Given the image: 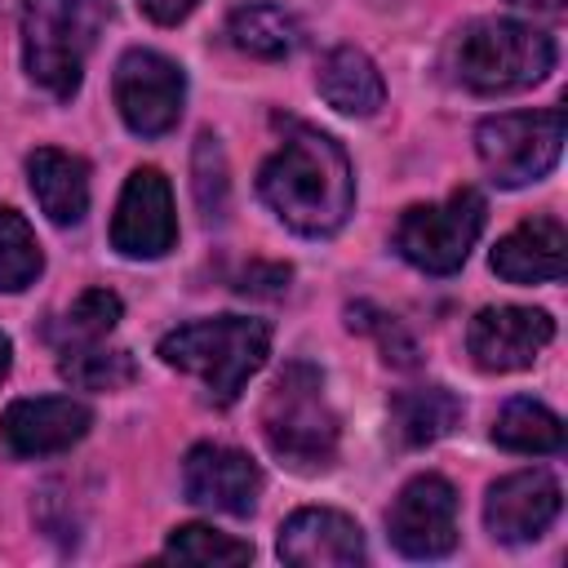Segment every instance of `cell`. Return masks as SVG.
<instances>
[{
	"label": "cell",
	"mask_w": 568,
	"mask_h": 568,
	"mask_svg": "<svg viewBox=\"0 0 568 568\" xmlns=\"http://www.w3.org/2000/svg\"><path fill=\"white\" fill-rule=\"evenodd\" d=\"M257 191L284 226L311 240L342 231L355 209V173L342 142L311 124L288 129L280 151L262 164Z\"/></svg>",
	"instance_id": "1"
},
{
	"label": "cell",
	"mask_w": 568,
	"mask_h": 568,
	"mask_svg": "<svg viewBox=\"0 0 568 568\" xmlns=\"http://www.w3.org/2000/svg\"><path fill=\"white\" fill-rule=\"evenodd\" d=\"M555 337V320L537 306H484L466 328V351L484 373L528 368Z\"/></svg>",
	"instance_id": "11"
},
{
	"label": "cell",
	"mask_w": 568,
	"mask_h": 568,
	"mask_svg": "<svg viewBox=\"0 0 568 568\" xmlns=\"http://www.w3.org/2000/svg\"><path fill=\"white\" fill-rule=\"evenodd\" d=\"M559 501H564V493H559V479L550 470H541V466L515 470L488 488L484 524L497 541H532L555 524Z\"/></svg>",
	"instance_id": "14"
},
{
	"label": "cell",
	"mask_w": 568,
	"mask_h": 568,
	"mask_svg": "<svg viewBox=\"0 0 568 568\" xmlns=\"http://www.w3.org/2000/svg\"><path fill=\"white\" fill-rule=\"evenodd\" d=\"M120 315H124V306H120V297H115L111 288H84V293L71 302V311L62 315L58 337H62V346L102 342V337L120 324Z\"/></svg>",
	"instance_id": "26"
},
{
	"label": "cell",
	"mask_w": 568,
	"mask_h": 568,
	"mask_svg": "<svg viewBox=\"0 0 568 568\" xmlns=\"http://www.w3.org/2000/svg\"><path fill=\"white\" fill-rule=\"evenodd\" d=\"M493 271L510 284H550L568 271V231L559 217L541 213L506 231L493 248Z\"/></svg>",
	"instance_id": "16"
},
{
	"label": "cell",
	"mask_w": 568,
	"mask_h": 568,
	"mask_svg": "<svg viewBox=\"0 0 568 568\" xmlns=\"http://www.w3.org/2000/svg\"><path fill=\"white\" fill-rule=\"evenodd\" d=\"M395 430L408 448H426L435 439H444L457 422H462V399L444 386H417V390H399L395 404Z\"/></svg>",
	"instance_id": "20"
},
{
	"label": "cell",
	"mask_w": 568,
	"mask_h": 568,
	"mask_svg": "<svg viewBox=\"0 0 568 568\" xmlns=\"http://www.w3.org/2000/svg\"><path fill=\"white\" fill-rule=\"evenodd\" d=\"M288 266L280 262H253L244 275H240V293H253V297H280L288 288Z\"/></svg>",
	"instance_id": "28"
},
{
	"label": "cell",
	"mask_w": 568,
	"mask_h": 568,
	"mask_svg": "<svg viewBox=\"0 0 568 568\" xmlns=\"http://www.w3.org/2000/svg\"><path fill=\"white\" fill-rule=\"evenodd\" d=\"M178 240V213H173V191H169V178L151 164L133 169L124 191H120V204H115V217H111V248L120 257H133V262H151V257H164Z\"/></svg>",
	"instance_id": "9"
},
{
	"label": "cell",
	"mask_w": 568,
	"mask_h": 568,
	"mask_svg": "<svg viewBox=\"0 0 568 568\" xmlns=\"http://www.w3.org/2000/svg\"><path fill=\"white\" fill-rule=\"evenodd\" d=\"M9 364H13V342L0 333V382H4V373H9Z\"/></svg>",
	"instance_id": "31"
},
{
	"label": "cell",
	"mask_w": 568,
	"mask_h": 568,
	"mask_svg": "<svg viewBox=\"0 0 568 568\" xmlns=\"http://www.w3.org/2000/svg\"><path fill=\"white\" fill-rule=\"evenodd\" d=\"M226 36L240 53L262 58V62H280L302 44V27L288 9L280 4H240L226 18Z\"/></svg>",
	"instance_id": "19"
},
{
	"label": "cell",
	"mask_w": 568,
	"mask_h": 568,
	"mask_svg": "<svg viewBox=\"0 0 568 568\" xmlns=\"http://www.w3.org/2000/svg\"><path fill=\"white\" fill-rule=\"evenodd\" d=\"M195 4H200V0H138V9H142L151 22H160V27H178L182 18H191Z\"/></svg>",
	"instance_id": "29"
},
{
	"label": "cell",
	"mask_w": 568,
	"mask_h": 568,
	"mask_svg": "<svg viewBox=\"0 0 568 568\" xmlns=\"http://www.w3.org/2000/svg\"><path fill=\"white\" fill-rule=\"evenodd\" d=\"M164 555L182 559V564H213V568H222V564H248L253 546L231 537V532H217L209 524H182V528L169 532Z\"/></svg>",
	"instance_id": "24"
},
{
	"label": "cell",
	"mask_w": 568,
	"mask_h": 568,
	"mask_svg": "<svg viewBox=\"0 0 568 568\" xmlns=\"http://www.w3.org/2000/svg\"><path fill=\"white\" fill-rule=\"evenodd\" d=\"M266 448L297 475H320L337 457V413L324 395V373L306 359L280 368L262 404Z\"/></svg>",
	"instance_id": "3"
},
{
	"label": "cell",
	"mask_w": 568,
	"mask_h": 568,
	"mask_svg": "<svg viewBox=\"0 0 568 568\" xmlns=\"http://www.w3.org/2000/svg\"><path fill=\"white\" fill-rule=\"evenodd\" d=\"M191 191H195V204L209 222H222L226 217V200H231V182H226V155H222V142L213 133H200L195 138V151H191Z\"/></svg>",
	"instance_id": "25"
},
{
	"label": "cell",
	"mask_w": 568,
	"mask_h": 568,
	"mask_svg": "<svg viewBox=\"0 0 568 568\" xmlns=\"http://www.w3.org/2000/svg\"><path fill=\"white\" fill-rule=\"evenodd\" d=\"M515 9H532V13H559L564 0H510Z\"/></svg>",
	"instance_id": "30"
},
{
	"label": "cell",
	"mask_w": 568,
	"mask_h": 568,
	"mask_svg": "<svg viewBox=\"0 0 568 568\" xmlns=\"http://www.w3.org/2000/svg\"><path fill=\"white\" fill-rule=\"evenodd\" d=\"M484 217H488L484 195L475 186H457L439 204L404 209L395 222V248L404 262H413L426 275H453L470 257L484 231Z\"/></svg>",
	"instance_id": "6"
},
{
	"label": "cell",
	"mask_w": 568,
	"mask_h": 568,
	"mask_svg": "<svg viewBox=\"0 0 568 568\" xmlns=\"http://www.w3.org/2000/svg\"><path fill=\"white\" fill-rule=\"evenodd\" d=\"M58 373L80 386V390H120L138 377V364L129 351H111L98 342H80V346H62Z\"/></svg>",
	"instance_id": "22"
},
{
	"label": "cell",
	"mask_w": 568,
	"mask_h": 568,
	"mask_svg": "<svg viewBox=\"0 0 568 568\" xmlns=\"http://www.w3.org/2000/svg\"><path fill=\"white\" fill-rule=\"evenodd\" d=\"M493 439L510 453H528V457H546V453H559L564 448V422L537 404V399H510L501 413H497V426H493Z\"/></svg>",
	"instance_id": "21"
},
{
	"label": "cell",
	"mask_w": 568,
	"mask_h": 568,
	"mask_svg": "<svg viewBox=\"0 0 568 568\" xmlns=\"http://www.w3.org/2000/svg\"><path fill=\"white\" fill-rule=\"evenodd\" d=\"M27 182L40 213L53 226H75L89 213V164L58 146H36L27 155Z\"/></svg>",
	"instance_id": "17"
},
{
	"label": "cell",
	"mask_w": 568,
	"mask_h": 568,
	"mask_svg": "<svg viewBox=\"0 0 568 568\" xmlns=\"http://www.w3.org/2000/svg\"><path fill=\"white\" fill-rule=\"evenodd\" d=\"M44 271L36 231L27 226L22 213L0 209V293H22L27 284H36V275Z\"/></svg>",
	"instance_id": "23"
},
{
	"label": "cell",
	"mask_w": 568,
	"mask_h": 568,
	"mask_svg": "<svg viewBox=\"0 0 568 568\" xmlns=\"http://www.w3.org/2000/svg\"><path fill=\"white\" fill-rule=\"evenodd\" d=\"M315 89L320 98L342 111V115H373L382 102H386V84H382V71L373 67V58L355 44H337L320 71H315Z\"/></svg>",
	"instance_id": "18"
},
{
	"label": "cell",
	"mask_w": 568,
	"mask_h": 568,
	"mask_svg": "<svg viewBox=\"0 0 568 568\" xmlns=\"http://www.w3.org/2000/svg\"><path fill=\"white\" fill-rule=\"evenodd\" d=\"M346 324L359 328V333H368V337H377L386 364H399V368H413V364H417V342L404 333V324H399L395 315H386V311H377V306H368V302H355V306L346 311Z\"/></svg>",
	"instance_id": "27"
},
{
	"label": "cell",
	"mask_w": 568,
	"mask_h": 568,
	"mask_svg": "<svg viewBox=\"0 0 568 568\" xmlns=\"http://www.w3.org/2000/svg\"><path fill=\"white\" fill-rule=\"evenodd\" d=\"M93 426L89 404L71 395H40V399H13L0 417V444L13 457H53L80 444Z\"/></svg>",
	"instance_id": "12"
},
{
	"label": "cell",
	"mask_w": 568,
	"mask_h": 568,
	"mask_svg": "<svg viewBox=\"0 0 568 568\" xmlns=\"http://www.w3.org/2000/svg\"><path fill=\"white\" fill-rule=\"evenodd\" d=\"M111 89H115L120 120L138 138H160L182 115L186 75H182V67L173 58H164L155 49H129L115 62V84Z\"/></svg>",
	"instance_id": "8"
},
{
	"label": "cell",
	"mask_w": 568,
	"mask_h": 568,
	"mask_svg": "<svg viewBox=\"0 0 568 568\" xmlns=\"http://www.w3.org/2000/svg\"><path fill=\"white\" fill-rule=\"evenodd\" d=\"M386 528L399 555L444 559L457 546V493L444 475H417L386 510Z\"/></svg>",
	"instance_id": "10"
},
{
	"label": "cell",
	"mask_w": 568,
	"mask_h": 568,
	"mask_svg": "<svg viewBox=\"0 0 568 568\" xmlns=\"http://www.w3.org/2000/svg\"><path fill=\"white\" fill-rule=\"evenodd\" d=\"M106 22V0H22V62L53 98H71Z\"/></svg>",
	"instance_id": "4"
},
{
	"label": "cell",
	"mask_w": 568,
	"mask_h": 568,
	"mask_svg": "<svg viewBox=\"0 0 568 568\" xmlns=\"http://www.w3.org/2000/svg\"><path fill=\"white\" fill-rule=\"evenodd\" d=\"M453 67L475 93H519L550 75L555 40L519 18H479L462 31Z\"/></svg>",
	"instance_id": "5"
},
{
	"label": "cell",
	"mask_w": 568,
	"mask_h": 568,
	"mask_svg": "<svg viewBox=\"0 0 568 568\" xmlns=\"http://www.w3.org/2000/svg\"><path fill=\"white\" fill-rule=\"evenodd\" d=\"M182 493L186 501L222 515H248L262 497V470L248 453L226 444H195L182 462Z\"/></svg>",
	"instance_id": "13"
},
{
	"label": "cell",
	"mask_w": 568,
	"mask_h": 568,
	"mask_svg": "<svg viewBox=\"0 0 568 568\" xmlns=\"http://www.w3.org/2000/svg\"><path fill=\"white\" fill-rule=\"evenodd\" d=\"M280 559L293 568H355L364 564V532L342 510L306 506L284 519Z\"/></svg>",
	"instance_id": "15"
},
{
	"label": "cell",
	"mask_w": 568,
	"mask_h": 568,
	"mask_svg": "<svg viewBox=\"0 0 568 568\" xmlns=\"http://www.w3.org/2000/svg\"><path fill=\"white\" fill-rule=\"evenodd\" d=\"M475 151H479V164L488 169V178L497 186H528V182L546 178L559 164L564 111L546 106V111L488 115L475 129Z\"/></svg>",
	"instance_id": "7"
},
{
	"label": "cell",
	"mask_w": 568,
	"mask_h": 568,
	"mask_svg": "<svg viewBox=\"0 0 568 568\" xmlns=\"http://www.w3.org/2000/svg\"><path fill=\"white\" fill-rule=\"evenodd\" d=\"M160 359L178 373H191L204 382L213 404H235L248 377L271 355V328L248 315H213L178 324L160 337Z\"/></svg>",
	"instance_id": "2"
}]
</instances>
